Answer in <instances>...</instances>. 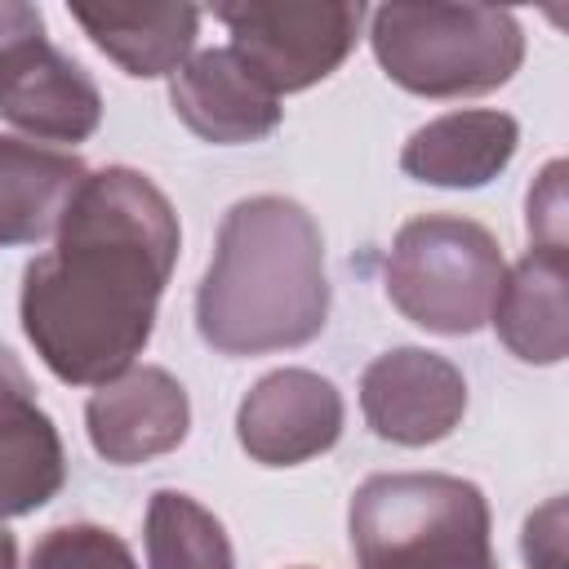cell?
<instances>
[{"instance_id":"obj_1","label":"cell","mask_w":569,"mask_h":569,"mask_svg":"<svg viewBox=\"0 0 569 569\" xmlns=\"http://www.w3.org/2000/svg\"><path fill=\"white\" fill-rule=\"evenodd\" d=\"M169 196L129 164L84 173L53 249L22 271V333L67 387H102L133 369L178 262Z\"/></svg>"},{"instance_id":"obj_2","label":"cell","mask_w":569,"mask_h":569,"mask_svg":"<svg viewBox=\"0 0 569 569\" xmlns=\"http://www.w3.org/2000/svg\"><path fill=\"white\" fill-rule=\"evenodd\" d=\"M329 316L325 240L289 196H249L227 209L213 262L196 289V329L218 356L307 347Z\"/></svg>"},{"instance_id":"obj_3","label":"cell","mask_w":569,"mask_h":569,"mask_svg":"<svg viewBox=\"0 0 569 569\" xmlns=\"http://www.w3.org/2000/svg\"><path fill=\"white\" fill-rule=\"evenodd\" d=\"M360 569H498L485 493L445 471H382L351 493Z\"/></svg>"},{"instance_id":"obj_4","label":"cell","mask_w":569,"mask_h":569,"mask_svg":"<svg viewBox=\"0 0 569 569\" xmlns=\"http://www.w3.org/2000/svg\"><path fill=\"white\" fill-rule=\"evenodd\" d=\"M369 44L382 71L418 98L502 89L525 62L520 22L489 4H378Z\"/></svg>"},{"instance_id":"obj_5","label":"cell","mask_w":569,"mask_h":569,"mask_svg":"<svg viewBox=\"0 0 569 569\" xmlns=\"http://www.w3.org/2000/svg\"><path fill=\"white\" fill-rule=\"evenodd\" d=\"M507 276L489 227L458 213L409 218L387 253L391 307L427 333L462 338L489 325L498 284Z\"/></svg>"},{"instance_id":"obj_6","label":"cell","mask_w":569,"mask_h":569,"mask_svg":"<svg viewBox=\"0 0 569 569\" xmlns=\"http://www.w3.org/2000/svg\"><path fill=\"white\" fill-rule=\"evenodd\" d=\"M0 116L31 142H84L102 120L93 76L49 44L36 4L0 0Z\"/></svg>"},{"instance_id":"obj_7","label":"cell","mask_w":569,"mask_h":569,"mask_svg":"<svg viewBox=\"0 0 569 569\" xmlns=\"http://www.w3.org/2000/svg\"><path fill=\"white\" fill-rule=\"evenodd\" d=\"M213 18L231 31V53L280 98L311 89L316 80L333 76L360 40L365 4L329 0V4H298V0H236L218 4Z\"/></svg>"},{"instance_id":"obj_8","label":"cell","mask_w":569,"mask_h":569,"mask_svg":"<svg viewBox=\"0 0 569 569\" xmlns=\"http://www.w3.org/2000/svg\"><path fill=\"white\" fill-rule=\"evenodd\" d=\"M360 409L373 436L391 445H436L467 413V378L427 347H391L360 378Z\"/></svg>"},{"instance_id":"obj_9","label":"cell","mask_w":569,"mask_h":569,"mask_svg":"<svg viewBox=\"0 0 569 569\" xmlns=\"http://www.w3.org/2000/svg\"><path fill=\"white\" fill-rule=\"evenodd\" d=\"M342 391L311 369H276L249 387L236 409L240 449L262 467H298L342 436Z\"/></svg>"},{"instance_id":"obj_10","label":"cell","mask_w":569,"mask_h":569,"mask_svg":"<svg viewBox=\"0 0 569 569\" xmlns=\"http://www.w3.org/2000/svg\"><path fill=\"white\" fill-rule=\"evenodd\" d=\"M84 427H89L93 449L107 462L133 467V462L160 458L187 440L191 400L169 369L133 365L89 396Z\"/></svg>"},{"instance_id":"obj_11","label":"cell","mask_w":569,"mask_h":569,"mask_svg":"<svg viewBox=\"0 0 569 569\" xmlns=\"http://www.w3.org/2000/svg\"><path fill=\"white\" fill-rule=\"evenodd\" d=\"M169 102L196 138L218 147L258 142L280 124V98L231 49L191 53L169 80Z\"/></svg>"},{"instance_id":"obj_12","label":"cell","mask_w":569,"mask_h":569,"mask_svg":"<svg viewBox=\"0 0 569 569\" xmlns=\"http://www.w3.org/2000/svg\"><path fill=\"white\" fill-rule=\"evenodd\" d=\"M67 480V453L53 418L18 356L0 347V520L40 511Z\"/></svg>"},{"instance_id":"obj_13","label":"cell","mask_w":569,"mask_h":569,"mask_svg":"<svg viewBox=\"0 0 569 569\" xmlns=\"http://www.w3.org/2000/svg\"><path fill=\"white\" fill-rule=\"evenodd\" d=\"M516 147L520 124L507 111L471 107L413 129L400 151V169L431 187H485L511 164Z\"/></svg>"},{"instance_id":"obj_14","label":"cell","mask_w":569,"mask_h":569,"mask_svg":"<svg viewBox=\"0 0 569 569\" xmlns=\"http://www.w3.org/2000/svg\"><path fill=\"white\" fill-rule=\"evenodd\" d=\"M84 36L129 76H173L200 36L196 4H71Z\"/></svg>"},{"instance_id":"obj_15","label":"cell","mask_w":569,"mask_h":569,"mask_svg":"<svg viewBox=\"0 0 569 569\" xmlns=\"http://www.w3.org/2000/svg\"><path fill=\"white\" fill-rule=\"evenodd\" d=\"M565 253L529 249L498 284L493 329L502 347L525 365H560L569 351V311H565Z\"/></svg>"},{"instance_id":"obj_16","label":"cell","mask_w":569,"mask_h":569,"mask_svg":"<svg viewBox=\"0 0 569 569\" xmlns=\"http://www.w3.org/2000/svg\"><path fill=\"white\" fill-rule=\"evenodd\" d=\"M84 173L89 169L71 151L0 138V249L53 236Z\"/></svg>"},{"instance_id":"obj_17","label":"cell","mask_w":569,"mask_h":569,"mask_svg":"<svg viewBox=\"0 0 569 569\" xmlns=\"http://www.w3.org/2000/svg\"><path fill=\"white\" fill-rule=\"evenodd\" d=\"M147 565L151 569H236L222 520L191 493L156 489L147 502Z\"/></svg>"},{"instance_id":"obj_18","label":"cell","mask_w":569,"mask_h":569,"mask_svg":"<svg viewBox=\"0 0 569 569\" xmlns=\"http://www.w3.org/2000/svg\"><path fill=\"white\" fill-rule=\"evenodd\" d=\"M27 569H138L129 542L102 525H53L36 538Z\"/></svg>"},{"instance_id":"obj_19","label":"cell","mask_w":569,"mask_h":569,"mask_svg":"<svg viewBox=\"0 0 569 569\" xmlns=\"http://www.w3.org/2000/svg\"><path fill=\"white\" fill-rule=\"evenodd\" d=\"M529 249L565 253V164L551 160L529 187Z\"/></svg>"},{"instance_id":"obj_20","label":"cell","mask_w":569,"mask_h":569,"mask_svg":"<svg viewBox=\"0 0 569 569\" xmlns=\"http://www.w3.org/2000/svg\"><path fill=\"white\" fill-rule=\"evenodd\" d=\"M520 551L529 569H569L565 556V498H547L520 533Z\"/></svg>"},{"instance_id":"obj_21","label":"cell","mask_w":569,"mask_h":569,"mask_svg":"<svg viewBox=\"0 0 569 569\" xmlns=\"http://www.w3.org/2000/svg\"><path fill=\"white\" fill-rule=\"evenodd\" d=\"M0 569H18V542L4 525H0Z\"/></svg>"},{"instance_id":"obj_22","label":"cell","mask_w":569,"mask_h":569,"mask_svg":"<svg viewBox=\"0 0 569 569\" xmlns=\"http://www.w3.org/2000/svg\"><path fill=\"white\" fill-rule=\"evenodd\" d=\"M298 569H307V565H298Z\"/></svg>"}]
</instances>
